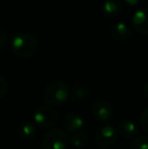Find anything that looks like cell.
Masks as SVG:
<instances>
[{"label": "cell", "instance_id": "cell-8", "mask_svg": "<svg viewBox=\"0 0 148 149\" xmlns=\"http://www.w3.org/2000/svg\"><path fill=\"white\" fill-rule=\"evenodd\" d=\"M83 125H84V119L78 113L70 112L64 118V127L66 131L69 133L80 131Z\"/></svg>", "mask_w": 148, "mask_h": 149}, {"label": "cell", "instance_id": "cell-15", "mask_svg": "<svg viewBox=\"0 0 148 149\" xmlns=\"http://www.w3.org/2000/svg\"><path fill=\"white\" fill-rule=\"evenodd\" d=\"M132 149H148L147 136H138L132 140Z\"/></svg>", "mask_w": 148, "mask_h": 149}, {"label": "cell", "instance_id": "cell-18", "mask_svg": "<svg viewBox=\"0 0 148 149\" xmlns=\"http://www.w3.org/2000/svg\"><path fill=\"white\" fill-rule=\"evenodd\" d=\"M6 43H7V36L4 33H0V53H1L2 49L5 47Z\"/></svg>", "mask_w": 148, "mask_h": 149}, {"label": "cell", "instance_id": "cell-17", "mask_svg": "<svg viewBox=\"0 0 148 149\" xmlns=\"http://www.w3.org/2000/svg\"><path fill=\"white\" fill-rule=\"evenodd\" d=\"M7 88H8V85H7L6 80L2 76H0V98L6 93Z\"/></svg>", "mask_w": 148, "mask_h": 149}, {"label": "cell", "instance_id": "cell-5", "mask_svg": "<svg viewBox=\"0 0 148 149\" xmlns=\"http://www.w3.org/2000/svg\"><path fill=\"white\" fill-rule=\"evenodd\" d=\"M59 116L57 111L51 106H41L34 114V120L39 126L43 128H50L57 123Z\"/></svg>", "mask_w": 148, "mask_h": 149}, {"label": "cell", "instance_id": "cell-1", "mask_svg": "<svg viewBox=\"0 0 148 149\" xmlns=\"http://www.w3.org/2000/svg\"><path fill=\"white\" fill-rule=\"evenodd\" d=\"M12 52L18 58L26 59L35 55L38 50V42L34 36L26 33H18L11 43Z\"/></svg>", "mask_w": 148, "mask_h": 149}, {"label": "cell", "instance_id": "cell-20", "mask_svg": "<svg viewBox=\"0 0 148 149\" xmlns=\"http://www.w3.org/2000/svg\"><path fill=\"white\" fill-rule=\"evenodd\" d=\"M143 92H144V95L146 96V98L148 100V82L145 83L144 87H143Z\"/></svg>", "mask_w": 148, "mask_h": 149}, {"label": "cell", "instance_id": "cell-13", "mask_svg": "<svg viewBox=\"0 0 148 149\" xmlns=\"http://www.w3.org/2000/svg\"><path fill=\"white\" fill-rule=\"evenodd\" d=\"M36 131H37L36 126L33 123H31V122H24V123H22L19 127V130H18L19 135L22 138H24V139H30V138L34 137L35 134H36Z\"/></svg>", "mask_w": 148, "mask_h": 149}, {"label": "cell", "instance_id": "cell-12", "mask_svg": "<svg viewBox=\"0 0 148 149\" xmlns=\"http://www.w3.org/2000/svg\"><path fill=\"white\" fill-rule=\"evenodd\" d=\"M89 141V136L84 131H77L74 133H71L69 137V142L72 144V146L76 148H80L85 146Z\"/></svg>", "mask_w": 148, "mask_h": 149}, {"label": "cell", "instance_id": "cell-19", "mask_svg": "<svg viewBox=\"0 0 148 149\" xmlns=\"http://www.w3.org/2000/svg\"><path fill=\"white\" fill-rule=\"evenodd\" d=\"M140 1H141V0H125V2H126L128 5H131V6L137 5V4H138Z\"/></svg>", "mask_w": 148, "mask_h": 149}, {"label": "cell", "instance_id": "cell-7", "mask_svg": "<svg viewBox=\"0 0 148 149\" xmlns=\"http://www.w3.org/2000/svg\"><path fill=\"white\" fill-rule=\"evenodd\" d=\"M133 29L141 35L148 36V8L136 10L132 16Z\"/></svg>", "mask_w": 148, "mask_h": 149}, {"label": "cell", "instance_id": "cell-14", "mask_svg": "<svg viewBox=\"0 0 148 149\" xmlns=\"http://www.w3.org/2000/svg\"><path fill=\"white\" fill-rule=\"evenodd\" d=\"M71 92H72V97L75 100H82L88 94V88L85 85H75Z\"/></svg>", "mask_w": 148, "mask_h": 149}, {"label": "cell", "instance_id": "cell-2", "mask_svg": "<svg viewBox=\"0 0 148 149\" xmlns=\"http://www.w3.org/2000/svg\"><path fill=\"white\" fill-rule=\"evenodd\" d=\"M71 90L68 84L63 81H54L46 86L43 92V98L50 106H59L68 100Z\"/></svg>", "mask_w": 148, "mask_h": 149}, {"label": "cell", "instance_id": "cell-6", "mask_svg": "<svg viewBox=\"0 0 148 149\" xmlns=\"http://www.w3.org/2000/svg\"><path fill=\"white\" fill-rule=\"evenodd\" d=\"M92 116L97 121L99 122H108L113 118L114 110H113L112 104L105 100H99L95 102L91 109Z\"/></svg>", "mask_w": 148, "mask_h": 149}, {"label": "cell", "instance_id": "cell-11", "mask_svg": "<svg viewBox=\"0 0 148 149\" xmlns=\"http://www.w3.org/2000/svg\"><path fill=\"white\" fill-rule=\"evenodd\" d=\"M122 10V3L120 0H105L101 6V11L106 16H116Z\"/></svg>", "mask_w": 148, "mask_h": 149}, {"label": "cell", "instance_id": "cell-9", "mask_svg": "<svg viewBox=\"0 0 148 149\" xmlns=\"http://www.w3.org/2000/svg\"><path fill=\"white\" fill-rule=\"evenodd\" d=\"M111 35L115 40L126 41L132 35V30L124 22H118L114 24L111 29Z\"/></svg>", "mask_w": 148, "mask_h": 149}, {"label": "cell", "instance_id": "cell-4", "mask_svg": "<svg viewBox=\"0 0 148 149\" xmlns=\"http://www.w3.org/2000/svg\"><path fill=\"white\" fill-rule=\"evenodd\" d=\"M117 131L114 126L110 124H103L97 128L95 132V143L101 149H110L115 145L117 141Z\"/></svg>", "mask_w": 148, "mask_h": 149}, {"label": "cell", "instance_id": "cell-3", "mask_svg": "<svg viewBox=\"0 0 148 149\" xmlns=\"http://www.w3.org/2000/svg\"><path fill=\"white\" fill-rule=\"evenodd\" d=\"M67 134L60 128H54L46 133L42 140L43 149H66L68 145Z\"/></svg>", "mask_w": 148, "mask_h": 149}, {"label": "cell", "instance_id": "cell-16", "mask_svg": "<svg viewBox=\"0 0 148 149\" xmlns=\"http://www.w3.org/2000/svg\"><path fill=\"white\" fill-rule=\"evenodd\" d=\"M140 124L144 130L148 132V107L143 110V112L140 115Z\"/></svg>", "mask_w": 148, "mask_h": 149}, {"label": "cell", "instance_id": "cell-10", "mask_svg": "<svg viewBox=\"0 0 148 149\" xmlns=\"http://www.w3.org/2000/svg\"><path fill=\"white\" fill-rule=\"evenodd\" d=\"M118 132L125 138H133L138 134V127L134 122L122 121L118 124Z\"/></svg>", "mask_w": 148, "mask_h": 149}]
</instances>
